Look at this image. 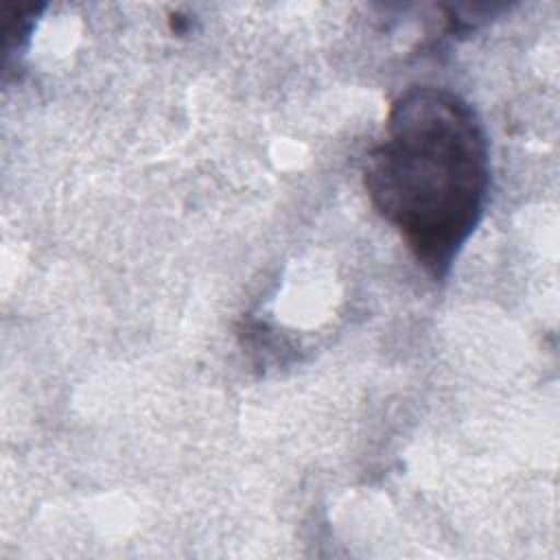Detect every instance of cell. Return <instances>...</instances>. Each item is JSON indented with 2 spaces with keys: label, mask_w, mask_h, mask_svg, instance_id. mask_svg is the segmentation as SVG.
I'll list each match as a JSON object with an SVG mask.
<instances>
[{
  "label": "cell",
  "mask_w": 560,
  "mask_h": 560,
  "mask_svg": "<svg viewBox=\"0 0 560 560\" xmlns=\"http://www.w3.org/2000/svg\"><path fill=\"white\" fill-rule=\"evenodd\" d=\"M363 186L416 260L444 280L488 203L490 142L479 114L446 88L405 90L368 153Z\"/></svg>",
  "instance_id": "6da1fadb"
}]
</instances>
